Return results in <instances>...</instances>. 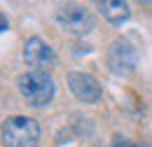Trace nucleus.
I'll list each match as a JSON object with an SVG mask.
<instances>
[{
	"mask_svg": "<svg viewBox=\"0 0 152 147\" xmlns=\"http://www.w3.org/2000/svg\"><path fill=\"white\" fill-rule=\"evenodd\" d=\"M23 61L26 65H31L33 70L47 73V68L56 65V52L49 42H45L42 37H28L23 44Z\"/></svg>",
	"mask_w": 152,
	"mask_h": 147,
	"instance_id": "nucleus-5",
	"label": "nucleus"
},
{
	"mask_svg": "<svg viewBox=\"0 0 152 147\" xmlns=\"http://www.w3.org/2000/svg\"><path fill=\"white\" fill-rule=\"evenodd\" d=\"M17 87H19L23 100L28 105H35V108L52 103V98H54V79L49 77V73H42V70L23 73L17 82Z\"/></svg>",
	"mask_w": 152,
	"mask_h": 147,
	"instance_id": "nucleus-1",
	"label": "nucleus"
},
{
	"mask_svg": "<svg viewBox=\"0 0 152 147\" xmlns=\"http://www.w3.org/2000/svg\"><path fill=\"white\" fill-rule=\"evenodd\" d=\"M40 140V124L31 117H7L2 122V145L5 147H35Z\"/></svg>",
	"mask_w": 152,
	"mask_h": 147,
	"instance_id": "nucleus-2",
	"label": "nucleus"
},
{
	"mask_svg": "<svg viewBox=\"0 0 152 147\" xmlns=\"http://www.w3.org/2000/svg\"><path fill=\"white\" fill-rule=\"evenodd\" d=\"M113 147H140V145H136L133 140L124 138V135H115L113 138Z\"/></svg>",
	"mask_w": 152,
	"mask_h": 147,
	"instance_id": "nucleus-8",
	"label": "nucleus"
},
{
	"mask_svg": "<svg viewBox=\"0 0 152 147\" xmlns=\"http://www.w3.org/2000/svg\"><path fill=\"white\" fill-rule=\"evenodd\" d=\"M54 17H56L58 26L63 31L73 33V35H84V33H89L94 28L91 12L87 7H82V5H61Z\"/></svg>",
	"mask_w": 152,
	"mask_h": 147,
	"instance_id": "nucleus-4",
	"label": "nucleus"
},
{
	"mask_svg": "<svg viewBox=\"0 0 152 147\" xmlns=\"http://www.w3.org/2000/svg\"><path fill=\"white\" fill-rule=\"evenodd\" d=\"M68 87L75 93V98L82 103H98L101 96H103L98 79L89 73H70L68 75Z\"/></svg>",
	"mask_w": 152,
	"mask_h": 147,
	"instance_id": "nucleus-6",
	"label": "nucleus"
},
{
	"mask_svg": "<svg viewBox=\"0 0 152 147\" xmlns=\"http://www.w3.org/2000/svg\"><path fill=\"white\" fill-rule=\"evenodd\" d=\"M98 12L113 26H122L126 19L131 17L129 2H124V0H103V2H98Z\"/></svg>",
	"mask_w": 152,
	"mask_h": 147,
	"instance_id": "nucleus-7",
	"label": "nucleus"
},
{
	"mask_svg": "<svg viewBox=\"0 0 152 147\" xmlns=\"http://www.w3.org/2000/svg\"><path fill=\"white\" fill-rule=\"evenodd\" d=\"M138 61H140L138 49L124 37L113 40L108 52H105V63H108L110 73L115 75H131L136 70V65H138Z\"/></svg>",
	"mask_w": 152,
	"mask_h": 147,
	"instance_id": "nucleus-3",
	"label": "nucleus"
}]
</instances>
